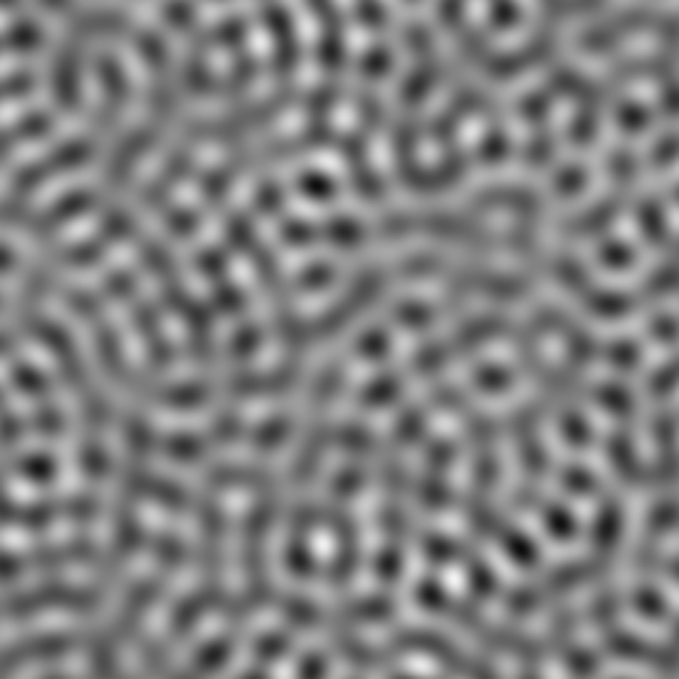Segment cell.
Masks as SVG:
<instances>
[{"label":"cell","instance_id":"obj_1","mask_svg":"<svg viewBox=\"0 0 679 679\" xmlns=\"http://www.w3.org/2000/svg\"><path fill=\"white\" fill-rule=\"evenodd\" d=\"M19 115H21V106H19V101H3L0 104V122L17 119Z\"/></svg>","mask_w":679,"mask_h":679},{"label":"cell","instance_id":"obj_2","mask_svg":"<svg viewBox=\"0 0 679 679\" xmlns=\"http://www.w3.org/2000/svg\"><path fill=\"white\" fill-rule=\"evenodd\" d=\"M8 27H11V17L6 11H0V32H6Z\"/></svg>","mask_w":679,"mask_h":679}]
</instances>
